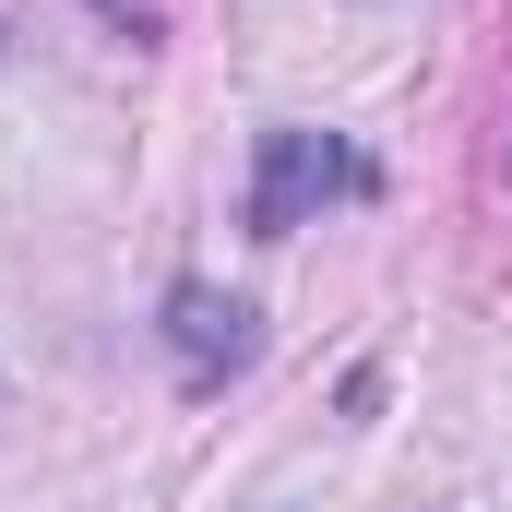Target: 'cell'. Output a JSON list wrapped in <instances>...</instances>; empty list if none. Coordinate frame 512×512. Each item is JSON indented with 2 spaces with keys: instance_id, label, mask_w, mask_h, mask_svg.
I'll list each match as a JSON object with an SVG mask.
<instances>
[{
  "instance_id": "6da1fadb",
  "label": "cell",
  "mask_w": 512,
  "mask_h": 512,
  "mask_svg": "<svg viewBox=\"0 0 512 512\" xmlns=\"http://www.w3.org/2000/svg\"><path fill=\"white\" fill-rule=\"evenodd\" d=\"M370 191V155L334 143V131H262L251 155V239H298L322 203H358Z\"/></svg>"
},
{
  "instance_id": "7a4b0ae2",
  "label": "cell",
  "mask_w": 512,
  "mask_h": 512,
  "mask_svg": "<svg viewBox=\"0 0 512 512\" xmlns=\"http://www.w3.org/2000/svg\"><path fill=\"white\" fill-rule=\"evenodd\" d=\"M167 346H179V370L191 382H227V370H251V346H262V322H251V298H227V286H167Z\"/></svg>"
},
{
  "instance_id": "3957f363",
  "label": "cell",
  "mask_w": 512,
  "mask_h": 512,
  "mask_svg": "<svg viewBox=\"0 0 512 512\" xmlns=\"http://www.w3.org/2000/svg\"><path fill=\"white\" fill-rule=\"evenodd\" d=\"M96 12H108V24H120L131 48H143V36H155V0H96Z\"/></svg>"
}]
</instances>
